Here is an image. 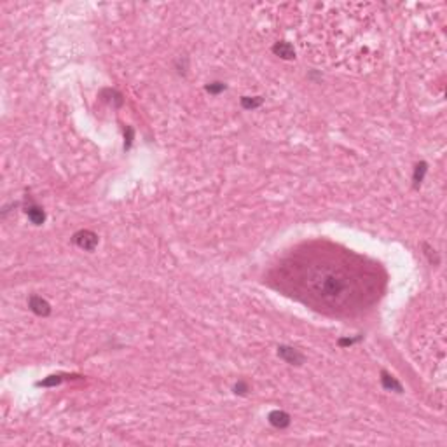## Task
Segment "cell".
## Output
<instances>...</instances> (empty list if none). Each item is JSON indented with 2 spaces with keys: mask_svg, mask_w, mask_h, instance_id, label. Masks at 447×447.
I'll list each match as a JSON object with an SVG mask.
<instances>
[{
  "mask_svg": "<svg viewBox=\"0 0 447 447\" xmlns=\"http://www.w3.org/2000/svg\"><path fill=\"white\" fill-rule=\"evenodd\" d=\"M313 288L316 295H320L325 300H336L341 299L346 292V281L343 276L332 273V271H323L316 274L313 280Z\"/></svg>",
  "mask_w": 447,
  "mask_h": 447,
  "instance_id": "cell-1",
  "label": "cell"
},
{
  "mask_svg": "<svg viewBox=\"0 0 447 447\" xmlns=\"http://www.w3.org/2000/svg\"><path fill=\"white\" fill-rule=\"evenodd\" d=\"M74 243L86 252H93L98 245V236L93 231H79L74 234Z\"/></svg>",
  "mask_w": 447,
  "mask_h": 447,
  "instance_id": "cell-2",
  "label": "cell"
},
{
  "mask_svg": "<svg viewBox=\"0 0 447 447\" xmlns=\"http://www.w3.org/2000/svg\"><path fill=\"white\" fill-rule=\"evenodd\" d=\"M278 357H280L281 360L287 362V364H290V365H302L304 364V355L300 353L299 350L290 348V346H280V348H278Z\"/></svg>",
  "mask_w": 447,
  "mask_h": 447,
  "instance_id": "cell-3",
  "label": "cell"
},
{
  "mask_svg": "<svg viewBox=\"0 0 447 447\" xmlns=\"http://www.w3.org/2000/svg\"><path fill=\"white\" fill-rule=\"evenodd\" d=\"M28 306L37 316H49L51 314V304L46 299L40 297V295H32L28 299Z\"/></svg>",
  "mask_w": 447,
  "mask_h": 447,
  "instance_id": "cell-4",
  "label": "cell"
},
{
  "mask_svg": "<svg viewBox=\"0 0 447 447\" xmlns=\"http://www.w3.org/2000/svg\"><path fill=\"white\" fill-rule=\"evenodd\" d=\"M267 419H269V423L273 424L274 428H280V430L290 426V423H292L290 414L285 412V410H271Z\"/></svg>",
  "mask_w": 447,
  "mask_h": 447,
  "instance_id": "cell-5",
  "label": "cell"
},
{
  "mask_svg": "<svg viewBox=\"0 0 447 447\" xmlns=\"http://www.w3.org/2000/svg\"><path fill=\"white\" fill-rule=\"evenodd\" d=\"M273 53L276 54V56H280L281 60H294V58H295L294 46H292L290 42H285V40H281V42L274 44V46H273Z\"/></svg>",
  "mask_w": 447,
  "mask_h": 447,
  "instance_id": "cell-6",
  "label": "cell"
},
{
  "mask_svg": "<svg viewBox=\"0 0 447 447\" xmlns=\"http://www.w3.org/2000/svg\"><path fill=\"white\" fill-rule=\"evenodd\" d=\"M381 384H383V388L386 391H395V393H402V391H404L402 384L398 383V381L395 379L391 374H388L386 371L381 372Z\"/></svg>",
  "mask_w": 447,
  "mask_h": 447,
  "instance_id": "cell-7",
  "label": "cell"
},
{
  "mask_svg": "<svg viewBox=\"0 0 447 447\" xmlns=\"http://www.w3.org/2000/svg\"><path fill=\"white\" fill-rule=\"evenodd\" d=\"M27 217L34 226H42V224L46 222V211L40 206H37V204H30V206L27 208Z\"/></svg>",
  "mask_w": 447,
  "mask_h": 447,
  "instance_id": "cell-8",
  "label": "cell"
},
{
  "mask_svg": "<svg viewBox=\"0 0 447 447\" xmlns=\"http://www.w3.org/2000/svg\"><path fill=\"white\" fill-rule=\"evenodd\" d=\"M262 103H264V98H261V96H243L241 98V107H243L245 110H255V108H259Z\"/></svg>",
  "mask_w": 447,
  "mask_h": 447,
  "instance_id": "cell-9",
  "label": "cell"
},
{
  "mask_svg": "<svg viewBox=\"0 0 447 447\" xmlns=\"http://www.w3.org/2000/svg\"><path fill=\"white\" fill-rule=\"evenodd\" d=\"M428 171V164L426 163H419L416 164V168H414V177H412V182H414V187H419L421 182L424 180V175H426Z\"/></svg>",
  "mask_w": 447,
  "mask_h": 447,
  "instance_id": "cell-10",
  "label": "cell"
},
{
  "mask_svg": "<svg viewBox=\"0 0 447 447\" xmlns=\"http://www.w3.org/2000/svg\"><path fill=\"white\" fill-rule=\"evenodd\" d=\"M226 87H227L226 84L220 82V80H217V82H210V84H208V86H206V91H208V93H210V94H220L222 91H226Z\"/></svg>",
  "mask_w": 447,
  "mask_h": 447,
  "instance_id": "cell-11",
  "label": "cell"
},
{
  "mask_svg": "<svg viewBox=\"0 0 447 447\" xmlns=\"http://www.w3.org/2000/svg\"><path fill=\"white\" fill-rule=\"evenodd\" d=\"M61 381H63V376H60V374H58V376H49L47 379L40 381V383H37V384H39V386L49 388V386H56V384H60Z\"/></svg>",
  "mask_w": 447,
  "mask_h": 447,
  "instance_id": "cell-12",
  "label": "cell"
},
{
  "mask_svg": "<svg viewBox=\"0 0 447 447\" xmlns=\"http://www.w3.org/2000/svg\"><path fill=\"white\" fill-rule=\"evenodd\" d=\"M248 391H250V386H248L245 381H238V383L234 384V393L236 395H247Z\"/></svg>",
  "mask_w": 447,
  "mask_h": 447,
  "instance_id": "cell-13",
  "label": "cell"
},
{
  "mask_svg": "<svg viewBox=\"0 0 447 447\" xmlns=\"http://www.w3.org/2000/svg\"><path fill=\"white\" fill-rule=\"evenodd\" d=\"M357 341H360V337H357V339H350V337H346V339H339V346L341 348H346V346H353Z\"/></svg>",
  "mask_w": 447,
  "mask_h": 447,
  "instance_id": "cell-14",
  "label": "cell"
}]
</instances>
